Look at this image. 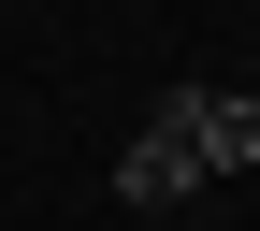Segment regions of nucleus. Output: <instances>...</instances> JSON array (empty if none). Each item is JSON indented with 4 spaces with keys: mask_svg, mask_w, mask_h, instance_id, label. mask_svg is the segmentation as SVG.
I'll use <instances>...</instances> for the list:
<instances>
[{
    "mask_svg": "<svg viewBox=\"0 0 260 231\" xmlns=\"http://www.w3.org/2000/svg\"><path fill=\"white\" fill-rule=\"evenodd\" d=\"M174 130L203 174H260V102H232V87H174Z\"/></svg>",
    "mask_w": 260,
    "mask_h": 231,
    "instance_id": "nucleus-1",
    "label": "nucleus"
},
{
    "mask_svg": "<svg viewBox=\"0 0 260 231\" xmlns=\"http://www.w3.org/2000/svg\"><path fill=\"white\" fill-rule=\"evenodd\" d=\"M203 188V159H188V130H174V102H159L145 130H130V159H116V203H188Z\"/></svg>",
    "mask_w": 260,
    "mask_h": 231,
    "instance_id": "nucleus-2",
    "label": "nucleus"
}]
</instances>
